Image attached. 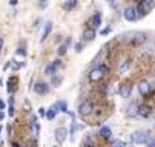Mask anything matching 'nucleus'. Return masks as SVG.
Wrapping results in <instances>:
<instances>
[{
  "label": "nucleus",
  "mask_w": 155,
  "mask_h": 147,
  "mask_svg": "<svg viewBox=\"0 0 155 147\" xmlns=\"http://www.w3.org/2000/svg\"><path fill=\"white\" fill-rule=\"evenodd\" d=\"M51 31H52V22H46L45 23V26H43V32H41V41H45L46 38H48V35L51 34Z\"/></svg>",
  "instance_id": "obj_14"
},
{
  "label": "nucleus",
  "mask_w": 155,
  "mask_h": 147,
  "mask_svg": "<svg viewBox=\"0 0 155 147\" xmlns=\"http://www.w3.org/2000/svg\"><path fill=\"white\" fill-rule=\"evenodd\" d=\"M104 74L101 72V69L100 68H94L89 74H87V78H89V81L91 83H97V81H100L101 80V77H103Z\"/></svg>",
  "instance_id": "obj_6"
},
{
  "label": "nucleus",
  "mask_w": 155,
  "mask_h": 147,
  "mask_svg": "<svg viewBox=\"0 0 155 147\" xmlns=\"http://www.w3.org/2000/svg\"><path fill=\"white\" fill-rule=\"evenodd\" d=\"M57 104H58V109H60V112L69 113V112H68V103H66V101H57Z\"/></svg>",
  "instance_id": "obj_19"
},
{
  "label": "nucleus",
  "mask_w": 155,
  "mask_h": 147,
  "mask_svg": "<svg viewBox=\"0 0 155 147\" xmlns=\"http://www.w3.org/2000/svg\"><path fill=\"white\" fill-rule=\"evenodd\" d=\"M3 117H5V113H3V112H0V120H3Z\"/></svg>",
  "instance_id": "obj_36"
},
{
  "label": "nucleus",
  "mask_w": 155,
  "mask_h": 147,
  "mask_svg": "<svg viewBox=\"0 0 155 147\" xmlns=\"http://www.w3.org/2000/svg\"><path fill=\"white\" fill-rule=\"evenodd\" d=\"M17 54H20V55H26V51H25V48H18Z\"/></svg>",
  "instance_id": "obj_29"
},
{
  "label": "nucleus",
  "mask_w": 155,
  "mask_h": 147,
  "mask_svg": "<svg viewBox=\"0 0 155 147\" xmlns=\"http://www.w3.org/2000/svg\"><path fill=\"white\" fill-rule=\"evenodd\" d=\"M9 66H11L14 71H17V69H20V68L23 66V65H21V63H17L15 60H11V61H9Z\"/></svg>",
  "instance_id": "obj_22"
},
{
  "label": "nucleus",
  "mask_w": 155,
  "mask_h": 147,
  "mask_svg": "<svg viewBox=\"0 0 155 147\" xmlns=\"http://www.w3.org/2000/svg\"><path fill=\"white\" fill-rule=\"evenodd\" d=\"M138 92H140L143 97H146V95L150 92V86H149V83H147L146 80H141V81L138 83Z\"/></svg>",
  "instance_id": "obj_10"
},
{
  "label": "nucleus",
  "mask_w": 155,
  "mask_h": 147,
  "mask_svg": "<svg viewBox=\"0 0 155 147\" xmlns=\"http://www.w3.org/2000/svg\"><path fill=\"white\" fill-rule=\"evenodd\" d=\"M34 92L38 94V95H45V94L49 92V85L45 83V81H38L37 85L34 86Z\"/></svg>",
  "instance_id": "obj_7"
},
{
  "label": "nucleus",
  "mask_w": 155,
  "mask_h": 147,
  "mask_svg": "<svg viewBox=\"0 0 155 147\" xmlns=\"http://www.w3.org/2000/svg\"><path fill=\"white\" fill-rule=\"evenodd\" d=\"M78 113H80L81 117L91 115V113H92V103H91V101H83V103H80V106H78Z\"/></svg>",
  "instance_id": "obj_3"
},
{
  "label": "nucleus",
  "mask_w": 155,
  "mask_h": 147,
  "mask_svg": "<svg viewBox=\"0 0 155 147\" xmlns=\"http://www.w3.org/2000/svg\"><path fill=\"white\" fill-rule=\"evenodd\" d=\"M58 112H60V109H58V104H57V103H54L52 106L46 110V118H48V120H54V118L57 117V113H58Z\"/></svg>",
  "instance_id": "obj_11"
},
{
  "label": "nucleus",
  "mask_w": 155,
  "mask_h": 147,
  "mask_svg": "<svg viewBox=\"0 0 155 147\" xmlns=\"http://www.w3.org/2000/svg\"><path fill=\"white\" fill-rule=\"evenodd\" d=\"M91 25H92L94 29L98 28V26H101V14H100V12H95V14L91 17Z\"/></svg>",
  "instance_id": "obj_16"
},
{
  "label": "nucleus",
  "mask_w": 155,
  "mask_h": 147,
  "mask_svg": "<svg viewBox=\"0 0 155 147\" xmlns=\"http://www.w3.org/2000/svg\"><path fill=\"white\" fill-rule=\"evenodd\" d=\"M2 46H3V38L0 37V49H2Z\"/></svg>",
  "instance_id": "obj_35"
},
{
  "label": "nucleus",
  "mask_w": 155,
  "mask_h": 147,
  "mask_svg": "<svg viewBox=\"0 0 155 147\" xmlns=\"http://www.w3.org/2000/svg\"><path fill=\"white\" fill-rule=\"evenodd\" d=\"M38 113H40V117H46V109L40 107V109H38Z\"/></svg>",
  "instance_id": "obj_28"
},
{
  "label": "nucleus",
  "mask_w": 155,
  "mask_h": 147,
  "mask_svg": "<svg viewBox=\"0 0 155 147\" xmlns=\"http://www.w3.org/2000/svg\"><path fill=\"white\" fill-rule=\"evenodd\" d=\"M3 109H5V103H3L2 100H0V112H2Z\"/></svg>",
  "instance_id": "obj_33"
},
{
  "label": "nucleus",
  "mask_w": 155,
  "mask_h": 147,
  "mask_svg": "<svg viewBox=\"0 0 155 147\" xmlns=\"http://www.w3.org/2000/svg\"><path fill=\"white\" fill-rule=\"evenodd\" d=\"M129 65H130L129 60H124V61L121 63V66H120V72H121V74H124V72L129 69Z\"/></svg>",
  "instance_id": "obj_21"
},
{
  "label": "nucleus",
  "mask_w": 155,
  "mask_h": 147,
  "mask_svg": "<svg viewBox=\"0 0 155 147\" xmlns=\"http://www.w3.org/2000/svg\"><path fill=\"white\" fill-rule=\"evenodd\" d=\"M98 132H100V136H103V138H110V135H112V130L107 126H101Z\"/></svg>",
  "instance_id": "obj_17"
},
{
  "label": "nucleus",
  "mask_w": 155,
  "mask_h": 147,
  "mask_svg": "<svg viewBox=\"0 0 155 147\" xmlns=\"http://www.w3.org/2000/svg\"><path fill=\"white\" fill-rule=\"evenodd\" d=\"M66 139H68V129L66 127L55 129V141L57 142H64Z\"/></svg>",
  "instance_id": "obj_8"
},
{
  "label": "nucleus",
  "mask_w": 155,
  "mask_h": 147,
  "mask_svg": "<svg viewBox=\"0 0 155 147\" xmlns=\"http://www.w3.org/2000/svg\"><path fill=\"white\" fill-rule=\"evenodd\" d=\"M0 85H2V81H0Z\"/></svg>",
  "instance_id": "obj_39"
},
{
  "label": "nucleus",
  "mask_w": 155,
  "mask_h": 147,
  "mask_svg": "<svg viewBox=\"0 0 155 147\" xmlns=\"http://www.w3.org/2000/svg\"><path fill=\"white\" fill-rule=\"evenodd\" d=\"M126 115L127 117H130V118H134V117H137L138 115V106L137 104H129V106L126 107Z\"/></svg>",
  "instance_id": "obj_13"
},
{
  "label": "nucleus",
  "mask_w": 155,
  "mask_h": 147,
  "mask_svg": "<svg viewBox=\"0 0 155 147\" xmlns=\"http://www.w3.org/2000/svg\"><path fill=\"white\" fill-rule=\"evenodd\" d=\"M83 38H84L86 41H92V40L95 38V29H94V28H87V29H84V32H83Z\"/></svg>",
  "instance_id": "obj_15"
},
{
  "label": "nucleus",
  "mask_w": 155,
  "mask_h": 147,
  "mask_svg": "<svg viewBox=\"0 0 155 147\" xmlns=\"http://www.w3.org/2000/svg\"><path fill=\"white\" fill-rule=\"evenodd\" d=\"M130 141L134 144H144V142H149L150 139H149V135L146 132L138 130V132H134L130 135Z\"/></svg>",
  "instance_id": "obj_1"
},
{
  "label": "nucleus",
  "mask_w": 155,
  "mask_h": 147,
  "mask_svg": "<svg viewBox=\"0 0 155 147\" xmlns=\"http://www.w3.org/2000/svg\"><path fill=\"white\" fill-rule=\"evenodd\" d=\"M12 147H20V145H18V144H15V142H14V144H12Z\"/></svg>",
  "instance_id": "obj_37"
},
{
  "label": "nucleus",
  "mask_w": 155,
  "mask_h": 147,
  "mask_svg": "<svg viewBox=\"0 0 155 147\" xmlns=\"http://www.w3.org/2000/svg\"><path fill=\"white\" fill-rule=\"evenodd\" d=\"M100 69H101V72H103L104 75H106V74H107V71H109V69H107L106 66H100Z\"/></svg>",
  "instance_id": "obj_31"
},
{
  "label": "nucleus",
  "mask_w": 155,
  "mask_h": 147,
  "mask_svg": "<svg viewBox=\"0 0 155 147\" xmlns=\"http://www.w3.org/2000/svg\"><path fill=\"white\" fill-rule=\"evenodd\" d=\"M61 83V78L60 77H52V86H58Z\"/></svg>",
  "instance_id": "obj_25"
},
{
  "label": "nucleus",
  "mask_w": 155,
  "mask_h": 147,
  "mask_svg": "<svg viewBox=\"0 0 155 147\" xmlns=\"http://www.w3.org/2000/svg\"><path fill=\"white\" fill-rule=\"evenodd\" d=\"M54 147H57V145H54Z\"/></svg>",
  "instance_id": "obj_40"
},
{
  "label": "nucleus",
  "mask_w": 155,
  "mask_h": 147,
  "mask_svg": "<svg viewBox=\"0 0 155 147\" xmlns=\"http://www.w3.org/2000/svg\"><path fill=\"white\" fill-rule=\"evenodd\" d=\"M61 6H63L64 9L71 11L74 6H77V0H71V2H64V3H61Z\"/></svg>",
  "instance_id": "obj_18"
},
{
  "label": "nucleus",
  "mask_w": 155,
  "mask_h": 147,
  "mask_svg": "<svg viewBox=\"0 0 155 147\" xmlns=\"http://www.w3.org/2000/svg\"><path fill=\"white\" fill-rule=\"evenodd\" d=\"M109 31H110L109 28H106V29H103V31H101V35H106V34H107Z\"/></svg>",
  "instance_id": "obj_34"
},
{
  "label": "nucleus",
  "mask_w": 155,
  "mask_h": 147,
  "mask_svg": "<svg viewBox=\"0 0 155 147\" xmlns=\"http://www.w3.org/2000/svg\"><path fill=\"white\" fill-rule=\"evenodd\" d=\"M147 147H155V139H150V141L147 142Z\"/></svg>",
  "instance_id": "obj_32"
},
{
  "label": "nucleus",
  "mask_w": 155,
  "mask_h": 147,
  "mask_svg": "<svg viewBox=\"0 0 155 147\" xmlns=\"http://www.w3.org/2000/svg\"><path fill=\"white\" fill-rule=\"evenodd\" d=\"M58 66H60V61H58V60H55V61L49 63V65L46 66V69H45V74H48V75H54Z\"/></svg>",
  "instance_id": "obj_12"
},
{
  "label": "nucleus",
  "mask_w": 155,
  "mask_h": 147,
  "mask_svg": "<svg viewBox=\"0 0 155 147\" xmlns=\"http://www.w3.org/2000/svg\"><path fill=\"white\" fill-rule=\"evenodd\" d=\"M138 115L143 117V118H149L152 115V109L147 104H138Z\"/></svg>",
  "instance_id": "obj_9"
},
{
  "label": "nucleus",
  "mask_w": 155,
  "mask_h": 147,
  "mask_svg": "<svg viewBox=\"0 0 155 147\" xmlns=\"http://www.w3.org/2000/svg\"><path fill=\"white\" fill-rule=\"evenodd\" d=\"M130 92H132V83H130V81L121 83V86H120V89H118V94H120L123 98H127V97L130 95Z\"/></svg>",
  "instance_id": "obj_5"
},
{
  "label": "nucleus",
  "mask_w": 155,
  "mask_h": 147,
  "mask_svg": "<svg viewBox=\"0 0 155 147\" xmlns=\"http://www.w3.org/2000/svg\"><path fill=\"white\" fill-rule=\"evenodd\" d=\"M137 8H134V6H127L126 9H124V12H123V17L127 20V22H134V20H137Z\"/></svg>",
  "instance_id": "obj_4"
},
{
  "label": "nucleus",
  "mask_w": 155,
  "mask_h": 147,
  "mask_svg": "<svg viewBox=\"0 0 155 147\" xmlns=\"http://www.w3.org/2000/svg\"><path fill=\"white\" fill-rule=\"evenodd\" d=\"M12 98H9V117H12L14 115V106H12Z\"/></svg>",
  "instance_id": "obj_27"
},
{
  "label": "nucleus",
  "mask_w": 155,
  "mask_h": 147,
  "mask_svg": "<svg viewBox=\"0 0 155 147\" xmlns=\"http://www.w3.org/2000/svg\"><path fill=\"white\" fill-rule=\"evenodd\" d=\"M0 133H2V127H0Z\"/></svg>",
  "instance_id": "obj_38"
},
{
  "label": "nucleus",
  "mask_w": 155,
  "mask_h": 147,
  "mask_svg": "<svg viewBox=\"0 0 155 147\" xmlns=\"http://www.w3.org/2000/svg\"><path fill=\"white\" fill-rule=\"evenodd\" d=\"M15 81H17V78H14V77H11V78L8 80V92H12V91H14V86H12V85H14Z\"/></svg>",
  "instance_id": "obj_23"
},
{
  "label": "nucleus",
  "mask_w": 155,
  "mask_h": 147,
  "mask_svg": "<svg viewBox=\"0 0 155 147\" xmlns=\"http://www.w3.org/2000/svg\"><path fill=\"white\" fill-rule=\"evenodd\" d=\"M81 48H83L81 43H77V45H75V52H81V51H83Z\"/></svg>",
  "instance_id": "obj_30"
},
{
  "label": "nucleus",
  "mask_w": 155,
  "mask_h": 147,
  "mask_svg": "<svg viewBox=\"0 0 155 147\" xmlns=\"http://www.w3.org/2000/svg\"><path fill=\"white\" fill-rule=\"evenodd\" d=\"M152 5H153V3H150L149 0H143V2H140V3H138V6H137V14L140 12V17L146 15L147 12H150Z\"/></svg>",
  "instance_id": "obj_2"
},
{
  "label": "nucleus",
  "mask_w": 155,
  "mask_h": 147,
  "mask_svg": "<svg viewBox=\"0 0 155 147\" xmlns=\"http://www.w3.org/2000/svg\"><path fill=\"white\" fill-rule=\"evenodd\" d=\"M57 54H58V55H63V54H66V45H61V46L58 48Z\"/></svg>",
  "instance_id": "obj_26"
},
{
  "label": "nucleus",
  "mask_w": 155,
  "mask_h": 147,
  "mask_svg": "<svg viewBox=\"0 0 155 147\" xmlns=\"http://www.w3.org/2000/svg\"><path fill=\"white\" fill-rule=\"evenodd\" d=\"M110 147H126V144L121 141V139H115L114 142H112V145Z\"/></svg>",
  "instance_id": "obj_24"
},
{
  "label": "nucleus",
  "mask_w": 155,
  "mask_h": 147,
  "mask_svg": "<svg viewBox=\"0 0 155 147\" xmlns=\"http://www.w3.org/2000/svg\"><path fill=\"white\" fill-rule=\"evenodd\" d=\"M31 129H32V135H34V136H37V135L40 133V126H38V123H32V124H31Z\"/></svg>",
  "instance_id": "obj_20"
}]
</instances>
